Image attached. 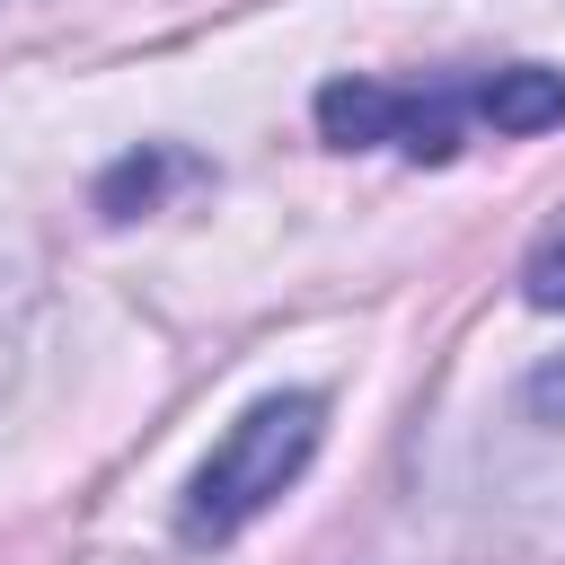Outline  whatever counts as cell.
I'll use <instances>...</instances> for the list:
<instances>
[{"instance_id": "6da1fadb", "label": "cell", "mask_w": 565, "mask_h": 565, "mask_svg": "<svg viewBox=\"0 0 565 565\" xmlns=\"http://www.w3.org/2000/svg\"><path fill=\"white\" fill-rule=\"evenodd\" d=\"M318 433H327V397H318V388H274V397H256V406L212 441V459H203L194 486H185V512H177L185 547H221V539H238L256 512H274V503L291 494V477L318 459Z\"/></svg>"}, {"instance_id": "7a4b0ae2", "label": "cell", "mask_w": 565, "mask_h": 565, "mask_svg": "<svg viewBox=\"0 0 565 565\" xmlns=\"http://www.w3.org/2000/svg\"><path fill=\"white\" fill-rule=\"evenodd\" d=\"M468 88H388V79H327L318 88V132L327 150H406V159H450L459 150Z\"/></svg>"}, {"instance_id": "3957f363", "label": "cell", "mask_w": 565, "mask_h": 565, "mask_svg": "<svg viewBox=\"0 0 565 565\" xmlns=\"http://www.w3.org/2000/svg\"><path fill=\"white\" fill-rule=\"evenodd\" d=\"M468 115H486L494 132H547V124H565V71L512 62V71L468 88Z\"/></svg>"}, {"instance_id": "277c9868", "label": "cell", "mask_w": 565, "mask_h": 565, "mask_svg": "<svg viewBox=\"0 0 565 565\" xmlns=\"http://www.w3.org/2000/svg\"><path fill=\"white\" fill-rule=\"evenodd\" d=\"M168 177H185V159H168V150H132L124 168H106V185H97V212H106V221H132V212H141V203H150Z\"/></svg>"}, {"instance_id": "5b68a950", "label": "cell", "mask_w": 565, "mask_h": 565, "mask_svg": "<svg viewBox=\"0 0 565 565\" xmlns=\"http://www.w3.org/2000/svg\"><path fill=\"white\" fill-rule=\"evenodd\" d=\"M521 291H530V300H539V309H565V238H556V247H539V256H530V274H521Z\"/></svg>"}]
</instances>
